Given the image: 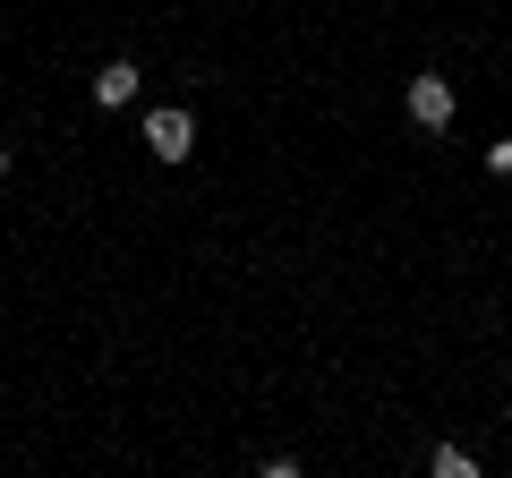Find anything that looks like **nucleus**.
<instances>
[{"mask_svg":"<svg viewBox=\"0 0 512 478\" xmlns=\"http://www.w3.org/2000/svg\"><path fill=\"white\" fill-rule=\"evenodd\" d=\"M402 111H410V120H419L427 137H444V129H453V120H461V94H453V77L419 69V77H410V86H402Z\"/></svg>","mask_w":512,"mask_h":478,"instance_id":"obj_1","label":"nucleus"},{"mask_svg":"<svg viewBox=\"0 0 512 478\" xmlns=\"http://www.w3.org/2000/svg\"><path fill=\"white\" fill-rule=\"evenodd\" d=\"M146 154H154V163H188V154H197V111H188V103H154L146 111Z\"/></svg>","mask_w":512,"mask_h":478,"instance_id":"obj_2","label":"nucleus"},{"mask_svg":"<svg viewBox=\"0 0 512 478\" xmlns=\"http://www.w3.org/2000/svg\"><path fill=\"white\" fill-rule=\"evenodd\" d=\"M137 86H146V69H137V60H103V69H94V103H103V111L137 103Z\"/></svg>","mask_w":512,"mask_h":478,"instance_id":"obj_3","label":"nucleus"},{"mask_svg":"<svg viewBox=\"0 0 512 478\" xmlns=\"http://www.w3.org/2000/svg\"><path fill=\"white\" fill-rule=\"evenodd\" d=\"M427 470H436V478H478V453H470V444H436Z\"/></svg>","mask_w":512,"mask_h":478,"instance_id":"obj_4","label":"nucleus"},{"mask_svg":"<svg viewBox=\"0 0 512 478\" xmlns=\"http://www.w3.org/2000/svg\"><path fill=\"white\" fill-rule=\"evenodd\" d=\"M478 163H487V180H512V137H487V146H478Z\"/></svg>","mask_w":512,"mask_h":478,"instance_id":"obj_5","label":"nucleus"},{"mask_svg":"<svg viewBox=\"0 0 512 478\" xmlns=\"http://www.w3.org/2000/svg\"><path fill=\"white\" fill-rule=\"evenodd\" d=\"M0 180H9V146H0Z\"/></svg>","mask_w":512,"mask_h":478,"instance_id":"obj_6","label":"nucleus"}]
</instances>
